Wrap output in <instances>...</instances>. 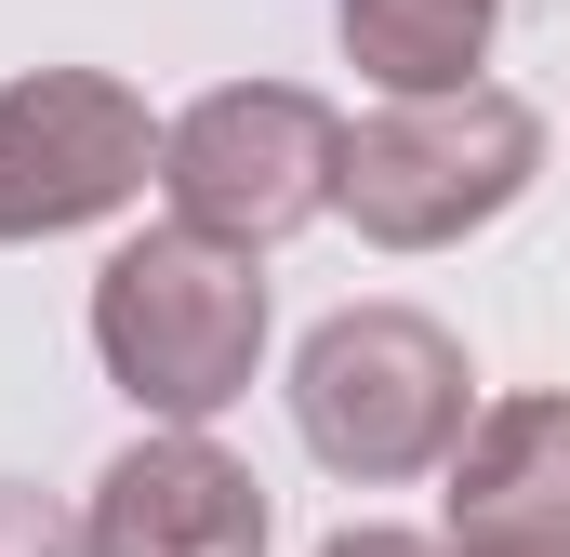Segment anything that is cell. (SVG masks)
<instances>
[{"label": "cell", "instance_id": "cell-8", "mask_svg": "<svg viewBox=\"0 0 570 557\" xmlns=\"http://www.w3.org/2000/svg\"><path fill=\"white\" fill-rule=\"evenodd\" d=\"M491 13L504 0H332V40L385 107H438V94H478Z\"/></svg>", "mask_w": 570, "mask_h": 557}, {"label": "cell", "instance_id": "cell-1", "mask_svg": "<svg viewBox=\"0 0 570 557\" xmlns=\"http://www.w3.org/2000/svg\"><path fill=\"white\" fill-rule=\"evenodd\" d=\"M94 359L159 424H213L226 399H253V359H266V278H253V253L186 240V226L120 240L94 266Z\"/></svg>", "mask_w": 570, "mask_h": 557}, {"label": "cell", "instance_id": "cell-9", "mask_svg": "<svg viewBox=\"0 0 570 557\" xmlns=\"http://www.w3.org/2000/svg\"><path fill=\"white\" fill-rule=\"evenodd\" d=\"M0 557H94V531L53 505V491H27V478H0Z\"/></svg>", "mask_w": 570, "mask_h": 557}, {"label": "cell", "instance_id": "cell-5", "mask_svg": "<svg viewBox=\"0 0 570 557\" xmlns=\"http://www.w3.org/2000/svg\"><path fill=\"white\" fill-rule=\"evenodd\" d=\"M159 173V120L107 67H27L0 80V240H67L107 226Z\"/></svg>", "mask_w": 570, "mask_h": 557}, {"label": "cell", "instance_id": "cell-6", "mask_svg": "<svg viewBox=\"0 0 570 557\" xmlns=\"http://www.w3.org/2000/svg\"><path fill=\"white\" fill-rule=\"evenodd\" d=\"M94 557H266V478L199 438V424H159L134 438L107 478H94Z\"/></svg>", "mask_w": 570, "mask_h": 557}, {"label": "cell", "instance_id": "cell-10", "mask_svg": "<svg viewBox=\"0 0 570 557\" xmlns=\"http://www.w3.org/2000/svg\"><path fill=\"white\" fill-rule=\"evenodd\" d=\"M318 557H451V545H425V531H332Z\"/></svg>", "mask_w": 570, "mask_h": 557}, {"label": "cell", "instance_id": "cell-7", "mask_svg": "<svg viewBox=\"0 0 570 557\" xmlns=\"http://www.w3.org/2000/svg\"><path fill=\"white\" fill-rule=\"evenodd\" d=\"M451 557H570V399H491L451 451Z\"/></svg>", "mask_w": 570, "mask_h": 557}, {"label": "cell", "instance_id": "cell-3", "mask_svg": "<svg viewBox=\"0 0 570 557\" xmlns=\"http://www.w3.org/2000/svg\"><path fill=\"white\" fill-rule=\"evenodd\" d=\"M531 173H544V120H531L504 80H478V94H438V107H372V120H345V186H332V213H345L372 253H451V240H478L491 213H518Z\"/></svg>", "mask_w": 570, "mask_h": 557}, {"label": "cell", "instance_id": "cell-2", "mask_svg": "<svg viewBox=\"0 0 570 557\" xmlns=\"http://www.w3.org/2000/svg\"><path fill=\"white\" fill-rule=\"evenodd\" d=\"M292 424L345 491H399L438 478L478 424V372L425 305H332L292 359Z\"/></svg>", "mask_w": 570, "mask_h": 557}, {"label": "cell", "instance_id": "cell-4", "mask_svg": "<svg viewBox=\"0 0 570 557\" xmlns=\"http://www.w3.org/2000/svg\"><path fill=\"white\" fill-rule=\"evenodd\" d=\"M332 186H345V120L305 80H226V94H199L159 134L173 226L186 240H226V253H279L292 226L332 213Z\"/></svg>", "mask_w": 570, "mask_h": 557}]
</instances>
